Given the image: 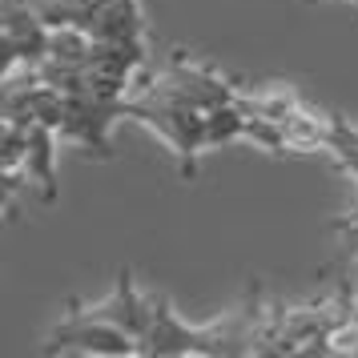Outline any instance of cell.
<instances>
[{"label":"cell","mask_w":358,"mask_h":358,"mask_svg":"<svg viewBox=\"0 0 358 358\" xmlns=\"http://www.w3.org/2000/svg\"><path fill=\"white\" fill-rule=\"evenodd\" d=\"M125 117L157 133L165 145L178 153V169L185 181L197 178V157L206 153V113L194 101L181 93L178 85L165 77V69H145L133 81L129 97H125Z\"/></svg>","instance_id":"cell-2"},{"label":"cell","mask_w":358,"mask_h":358,"mask_svg":"<svg viewBox=\"0 0 358 358\" xmlns=\"http://www.w3.org/2000/svg\"><path fill=\"white\" fill-rule=\"evenodd\" d=\"M85 33L93 41H125V45H149L141 0H105L101 13L89 20Z\"/></svg>","instance_id":"cell-10"},{"label":"cell","mask_w":358,"mask_h":358,"mask_svg":"<svg viewBox=\"0 0 358 358\" xmlns=\"http://www.w3.org/2000/svg\"><path fill=\"white\" fill-rule=\"evenodd\" d=\"M101 4L105 0H33V8L49 29H65V24L89 29V20L101 13Z\"/></svg>","instance_id":"cell-11"},{"label":"cell","mask_w":358,"mask_h":358,"mask_svg":"<svg viewBox=\"0 0 358 358\" xmlns=\"http://www.w3.org/2000/svg\"><path fill=\"white\" fill-rule=\"evenodd\" d=\"M20 69V52L17 45L4 36V29H0V77H8V73H17Z\"/></svg>","instance_id":"cell-15"},{"label":"cell","mask_w":358,"mask_h":358,"mask_svg":"<svg viewBox=\"0 0 358 358\" xmlns=\"http://www.w3.org/2000/svg\"><path fill=\"white\" fill-rule=\"evenodd\" d=\"M69 306H77L81 314H89V318H101V322H113L121 326L125 334H141V326H145V306H149V294H141L137 286H133V274L129 270H121L113 282V290L105 294L101 302H81V298H73Z\"/></svg>","instance_id":"cell-7"},{"label":"cell","mask_w":358,"mask_h":358,"mask_svg":"<svg viewBox=\"0 0 358 358\" xmlns=\"http://www.w3.org/2000/svg\"><path fill=\"white\" fill-rule=\"evenodd\" d=\"M125 117V101L101 97L93 89H77L65 93V117H61V141H77L89 157H113L109 149V133Z\"/></svg>","instance_id":"cell-5"},{"label":"cell","mask_w":358,"mask_h":358,"mask_svg":"<svg viewBox=\"0 0 358 358\" xmlns=\"http://www.w3.org/2000/svg\"><path fill=\"white\" fill-rule=\"evenodd\" d=\"M41 355H109V358H129L141 355V346L133 334H125L121 326L89 318L77 306L65 310V318L52 326V334L41 342Z\"/></svg>","instance_id":"cell-4"},{"label":"cell","mask_w":358,"mask_h":358,"mask_svg":"<svg viewBox=\"0 0 358 358\" xmlns=\"http://www.w3.org/2000/svg\"><path fill=\"white\" fill-rule=\"evenodd\" d=\"M0 117H8V85L0 77Z\"/></svg>","instance_id":"cell-16"},{"label":"cell","mask_w":358,"mask_h":358,"mask_svg":"<svg viewBox=\"0 0 358 358\" xmlns=\"http://www.w3.org/2000/svg\"><path fill=\"white\" fill-rule=\"evenodd\" d=\"M326 153H330L358 185V129L338 113H330V141H326Z\"/></svg>","instance_id":"cell-13"},{"label":"cell","mask_w":358,"mask_h":358,"mask_svg":"<svg viewBox=\"0 0 358 358\" xmlns=\"http://www.w3.org/2000/svg\"><path fill=\"white\" fill-rule=\"evenodd\" d=\"M165 77L178 85L185 97L194 101L201 113H210V109H222V105H234L238 101V93H242V85L234 81V77H226V73H217L213 65H206V61H189L185 52H173L169 57V65H165Z\"/></svg>","instance_id":"cell-6"},{"label":"cell","mask_w":358,"mask_h":358,"mask_svg":"<svg viewBox=\"0 0 358 358\" xmlns=\"http://www.w3.org/2000/svg\"><path fill=\"white\" fill-rule=\"evenodd\" d=\"M24 149H29V129L0 117V173H24Z\"/></svg>","instance_id":"cell-14"},{"label":"cell","mask_w":358,"mask_h":358,"mask_svg":"<svg viewBox=\"0 0 358 358\" xmlns=\"http://www.w3.org/2000/svg\"><path fill=\"white\" fill-rule=\"evenodd\" d=\"M229 141H245V113L238 101L206 113V145L217 149V145H229Z\"/></svg>","instance_id":"cell-12"},{"label":"cell","mask_w":358,"mask_h":358,"mask_svg":"<svg viewBox=\"0 0 358 358\" xmlns=\"http://www.w3.org/2000/svg\"><path fill=\"white\" fill-rule=\"evenodd\" d=\"M0 29L4 36L17 45L20 65H41L45 49H49V24L41 20V13L33 8V0H0Z\"/></svg>","instance_id":"cell-8"},{"label":"cell","mask_w":358,"mask_h":358,"mask_svg":"<svg viewBox=\"0 0 358 358\" xmlns=\"http://www.w3.org/2000/svg\"><path fill=\"white\" fill-rule=\"evenodd\" d=\"M262 290L250 286L242 306H234L226 318L210 326H189L178 318L173 302L165 294H149L145 326L137 334V346L145 358H250L254 355V334H258Z\"/></svg>","instance_id":"cell-1"},{"label":"cell","mask_w":358,"mask_h":358,"mask_svg":"<svg viewBox=\"0 0 358 358\" xmlns=\"http://www.w3.org/2000/svg\"><path fill=\"white\" fill-rule=\"evenodd\" d=\"M355 294L346 286H334L330 294L314 298L306 306H282V302H262L258 314V334H254V355H330V334L350 318Z\"/></svg>","instance_id":"cell-3"},{"label":"cell","mask_w":358,"mask_h":358,"mask_svg":"<svg viewBox=\"0 0 358 358\" xmlns=\"http://www.w3.org/2000/svg\"><path fill=\"white\" fill-rule=\"evenodd\" d=\"M29 129V149H24V178L36 185L41 201H57V141L61 133L45 121H20Z\"/></svg>","instance_id":"cell-9"}]
</instances>
